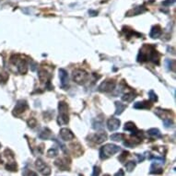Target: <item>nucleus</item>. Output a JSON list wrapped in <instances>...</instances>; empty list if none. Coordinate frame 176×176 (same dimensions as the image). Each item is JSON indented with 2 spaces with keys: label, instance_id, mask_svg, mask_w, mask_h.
Listing matches in <instances>:
<instances>
[{
  "label": "nucleus",
  "instance_id": "nucleus-1",
  "mask_svg": "<svg viewBox=\"0 0 176 176\" xmlns=\"http://www.w3.org/2000/svg\"><path fill=\"white\" fill-rule=\"evenodd\" d=\"M138 62H147L151 61L154 64L159 65V54L157 50L154 49L151 45H144L143 48L140 50L138 56Z\"/></svg>",
  "mask_w": 176,
  "mask_h": 176
},
{
  "label": "nucleus",
  "instance_id": "nucleus-2",
  "mask_svg": "<svg viewBox=\"0 0 176 176\" xmlns=\"http://www.w3.org/2000/svg\"><path fill=\"white\" fill-rule=\"evenodd\" d=\"M120 150V147L116 146L114 144H106L103 147L101 148L100 150V158L104 160L107 159L108 158L112 157V155H114Z\"/></svg>",
  "mask_w": 176,
  "mask_h": 176
},
{
  "label": "nucleus",
  "instance_id": "nucleus-3",
  "mask_svg": "<svg viewBox=\"0 0 176 176\" xmlns=\"http://www.w3.org/2000/svg\"><path fill=\"white\" fill-rule=\"evenodd\" d=\"M58 110H59V115H58L57 122L60 124H66L69 121L68 116V105L65 101H60L58 104Z\"/></svg>",
  "mask_w": 176,
  "mask_h": 176
},
{
  "label": "nucleus",
  "instance_id": "nucleus-4",
  "mask_svg": "<svg viewBox=\"0 0 176 176\" xmlns=\"http://www.w3.org/2000/svg\"><path fill=\"white\" fill-rule=\"evenodd\" d=\"M89 74L82 69H76L73 71V79L75 80L77 84H84L89 79Z\"/></svg>",
  "mask_w": 176,
  "mask_h": 176
},
{
  "label": "nucleus",
  "instance_id": "nucleus-5",
  "mask_svg": "<svg viewBox=\"0 0 176 176\" xmlns=\"http://www.w3.org/2000/svg\"><path fill=\"white\" fill-rule=\"evenodd\" d=\"M70 163H71L70 159L67 157H64V158L56 159V161H54V165H56L58 169H60L61 171H69Z\"/></svg>",
  "mask_w": 176,
  "mask_h": 176
},
{
  "label": "nucleus",
  "instance_id": "nucleus-6",
  "mask_svg": "<svg viewBox=\"0 0 176 176\" xmlns=\"http://www.w3.org/2000/svg\"><path fill=\"white\" fill-rule=\"evenodd\" d=\"M35 165H36L38 171H40L42 175L49 176L51 174V168L42 159H38L36 160V162H35Z\"/></svg>",
  "mask_w": 176,
  "mask_h": 176
},
{
  "label": "nucleus",
  "instance_id": "nucleus-7",
  "mask_svg": "<svg viewBox=\"0 0 176 176\" xmlns=\"http://www.w3.org/2000/svg\"><path fill=\"white\" fill-rule=\"evenodd\" d=\"M10 61L12 62L14 65L17 66L18 67V71L21 74H25L27 72V69H28V65H27V62L25 59H19L16 56V59H14L13 57H11Z\"/></svg>",
  "mask_w": 176,
  "mask_h": 176
},
{
  "label": "nucleus",
  "instance_id": "nucleus-8",
  "mask_svg": "<svg viewBox=\"0 0 176 176\" xmlns=\"http://www.w3.org/2000/svg\"><path fill=\"white\" fill-rule=\"evenodd\" d=\"M27 109H28V103H27L26 101H19L18 103L16 104V106L14 108V111H13V114L19 116V114L24 112Z\"/></svg>",
  "mask_w": 176,
  "mask_h": 176
},
{
  "label": "nucleus",
  "instance_id": "nucleus-9",
  "mask_svg": "<svg viewBox=\"0 0 176 176\" xmlns=\"http://www.w3.org/2000/svg\"><path fill=\"white\" fill-rule=\"evenodd\" d=\"M115 81L113 80H106L103 82L99 86V91L103 92H110L112 91L115 88Z\"/></svg>",
  "mask_w": 176,
  "mask_h": 176
},
{
  "label": "nucleus",
  "instance_id": "nucleus-10",
  "mask_svg": "<svg viewBox=\"0 0 176 176\" xmlns=\"http://www.w3.org/2000/svg\"><path fill=\"white\" fill-rule=\"evenodd\" d=\"M89 139L91 141L94 142L95 144H101L103 143L105 140L107 139V134L106 133H96V134H92L89 136Z\"/></svg>",
  "mask_w": 176,
  "mask_h": 176
},
{
  "label": "nucleus",
  "instance_id": "nucleus-11",
  "mask_svg": "<svg viewBox=\"0 0 176 176\" xmlns=\"http://www.w3.org/2000/svg\"><path fill=\"white\" fill-rule=\"evenodd\" d=\"M124 130L127 131V132H130L133 136H138V138H140V136H141V132L138 131V129L136 128V124L133 122L126 123V124H124Z\"/></svg>",
  "mask_w": 176,
  "mask_h": 176
},
{
  "label": "nucleus",
  "instance_id": "nucleus-12",
  "mask_svg": "<svg viewBox=\"0 0 176 176\" xmlns=\"http://www.w3.org/2000/svg\"><path fill=\"white\" fill-rule=\"evenodd\" d=\"M59 77L61 81V88L66 89L68 88V83H69V77L67 72L63 68L59 69Z\"/></svg>",
  "mask_w": 176,
  "mask_h": 176
},
{
  "label": "nucleus",
  "instance_id": "nucleus-13",
  "mask_svg": "<svg viewBox=\"0 0 176 176\" xmlns=\"http://www.w3.org/2000/svg\"><path fill=\"white\" fill-rule=\"evenodd\" d=\"M60 136L64 141H70L75 138V135L68 128H62L60 130Z\"/></svg>",
  "mask_w": 176,
  "mask_h": 176
},
{
  "label": "nucleus",
  "instance_id": "nucleus-14",
  "mask_svg": "<svg viewBox=\"0 0 176 176\" xmlns=\"http://www.w3.org/2000/svg\"><path fill=\"white\" fill-rule=\"evenodd\" d=\"M121 122L119 119L117 118H111L108 120L107 122V127L109 129V131H115L120 127Z\"/></svg>",
  "mask_w": 176,
  "mask_h": 176
},
{
  "label": "nucleus",
  "instance_id": "nucleus-15",
  "mask_svg": "<svg viewBox=\"0 0 176 176\" xmlns=\"http://www.w3.org/2000/svg\"><path fill=\"white\" fill-rule=\"evenodd\" d=\"M39 138H41L42 140H46V139H49V138H52V131L50 130L49 128L45 127L39 133Z\"/></svg>",
  "mask_w": 176,
  "mask_h": 176
},
{
  "label": "nucleus",
  "instance_id": "nucleus-16",
  "mask_svg": "<svg viewBox=\"0 0 176 176\" xmlns=\"http://www.w3.org/2000/svg\"><path fill=\"white\" fill-rule=\"evenodd\" d=\"M152 106L151 101H138V103H136L134 104V108L135 109H150Z\"/></svg>",
  "mask_w": 176,
  "mask_h": 176
},
{
  "label": "nucleus",
  "instance_id": "nucleus-17",
  "mask_svg": "<svg viewBox=\"0 0 176 176\" xmlns=\"http://www.w3.org/2000/svg\"><path fill=\"white\" fill-rule=\"evenodd\" d=\"M162 173H163L162 168L159 165L158 162H153L151 164L150 169V174H161Z\"/></svg>",
  "mask_w": 176,
  "mask_h": 176
},
{
  "label": "nucleus",
  "instance_id": "nucleus-18",
  "mask_svg": "<svg viewBox=\"0 0 176 176\" xmlns=\"http://www.w3.org/2000/svg\"><path fill=\"white\" fill-rule=\"evenodd\" d=\"M161 28H160L159 26H154L151 28V30L150 32V36L152 38V39H157L159 38L160 35H161Z\"/></svg>",
  "mask_w": 176,
  "mask_h": 176
},
{
  "label": "nucleus",
  "instance_id": "nucleus-19",
  "mask_svg": "<svg viewBox=\"0 0 176 176\" xmlns=\"http://www.w3.org/2000/svg\"><path fill=\"white\" fill-rule=\"evenodd\" d=\"M115 106H116V111H115L116 115H120L124 111V109L126 108V105L122 103L121 101H115Z\"/></svg>",
  "mask_w": 176,
  "mask_h": 176
},
{
  "label": "nucleus",
  "instance_id": "nucleus-20",
  "mask_svg": "<svg viewBox=\"0 0 176 176\" xmlns=\"http://www.w3.org/2000/svg\"><path fill=\"white\" fill-rule=\"evenodd\" d=\"M148 133L150 136H152V138H162L161 133H160L159 130L157 128H151V129H150V130H148Z\"/></svg>",
  "mask_w": 176,
  "mask_h": 176
},
{
  "label": "nucleus",
  "instance_id": "nucleus-21",
  "mask_svg": "<svg viewBox=\"0 0 176 176\" xmlns=\"http://www.w3.org/2000/svg\"><path fill=\"white\" fill-rule=\"evenodd\" d=\"M136 97V93H134V92H129V93H126V94H124V95L122 96V101H126V103H130V101H132Z\"/></svg>",
  "mask_w": 176,
  "mask_h": 176
},
{
  "label": "nucleus",
  "instance_id": "nucleus-22",
  "mask_svg": "<svg viewBox=\"0 0 176 176\" xmlns=\"http://www.w3.org/2000/svg\"><path fill=\"white\" fill-rule=\"evenodd\" d=\"M110 138L112 140V141L119 142V141H122V140L124 138V135L121 134V133H114V134H112L110 136Z\"/></svg>",
  "mask_w": 176,
  "mask_h": 176
},
{
  "label": "nucleus",
  "instance_id": "nucleus-23",
  "mask_svg": "<svg viewBox=\"0 0 176 176\" xmlns=\"http://www.w3.org/2000/svg\"><path fill=\"white\" fill-rule=\"evenodd\" d=\"M92 127L95 129V130H100V129H103V121L99 120V119H95L93 120L92 122Z\"/></svg>",
  "mask_w": 176,
  "mask_h": 176
},
{
  "label": "nucleus",
  "instance_id": "nucleus-24",
  "mask_svg": "<svg viewBox=\"0 0 176 176\" xmlns=\"http://www.w3.org/2000/svg\"><path fill=\"white\" fill-rule=\"evenodd\" d=\"M165 66H166V68H167V70H169V71H171V70L174 69V66H175V62H174V60H170V59H167V60H165Z\"/></svg>",
  "mask_w": 176,
  "mask_h": 176
},
{
  "label": "nucleus",
  "instance_id": "nucleus-25",
  "mask_svg": "<svg viewBox=\"0 0 176 176\" xmlns=\"http://www.w3.org/2000/svg\"><path fill=\"white\" fill-rule=\"evenodd\" d=\"M58 155V150L56 148H50V150L47 151V156L49 158H54L56 156Z\"/></svg>",
  "mask_w": 176,
  "mask_h": 176
},
{
  "label": "nucleus",
  "instance_id": "nucleus-26",
  "mask_svg": "<svg viewBox=\"0 0 176 176\" xmlns=\"http://www.w3.org/2000/svg\"><path fill=\"white\" fill-rule=\"evenodd\" d=\"M135 167H136V162L134 161V160H130V161H128L126 164V169L127 171H129V173L134 170Z\"/></svg>",
  "mask_w": 176,
  "mask_h": 176
},
{
  "label": "nucleus",
  "instance_id": "nucleus-27",
  "mask_svg": "<svg viewBox=\"0 0 176 176\" xmlns=\"http://www.w3.org/2000/svg\"><path fill=\"white\" fill-rule=\"evenodd\" d=\"M129 156V152L128 151H123L122 152V154H121L119 157H118V159H119V161L120 162H122L124 163V161H126V159H127V157Z\"/></svg>",
  "mask_w": 176,
  "mask_h": 176
},
{
  "label": "nucleus",
  "instance_id": "nucleus-28",
  "mask_svg": "<svg viewBox=\"0 0 176 176\" xmlns=\"http://www.w3.org/2000/svg\"><path fill=\"white\" fill-rule=\"evenodd\" d=\"M6 169L11 171H17V164L15 162H10L6 165Z\"/></svg>",
  "mask_w": 176,
  "mask_h": 176
},
{
  "label": "nucleus",
  "instance_id": "nucleus-29",
  "mask_svg": "<svg viewBox=\"0 0 176 176\" xmlns=\"http://www.w3.org/2000/svg\"><path fill=\"white\" fill-rule=\"evenodd\" d=\"M23 176H37V173L32 170H30L28 168H26L23 171Z\"/></svg>",
  "mask_w": 176,
  "mask_h": 176
},
{
  "label": "nucleus",
  "instance_id": "nucleus-30",
  "mask_svg": "<svg viewBox=\"0 0 176 176\" xmlns=\"http://www.w3.org/2000/svg\"><path fill=\"white\" fill-rule=\"evenodd\" d=\"M148 98H150L151 103H154V101H158V97L155 94V92L153 91H150V92H148Z\"/></svg>",
  "mask_w": 176,
  "mask_h": 176
},
{
  "label": "nucleus",
  "instance_id": "nucleus-31",
  "mask_svg": "<svg viewBox=\"0 0 176 176\" xmlns=\"http://www.w3.org/2000/svg\"><path fill=\"white\" fill-rule=\"evenodd\" d=\"M163 124H164V126L166 128H169L173 126V121L171 120V118H165V119H163Z\"/></svg>",
  "mask_w": 176,
  "mask_h": 176
},
{
  "label": "nucleus",
  "instance_id": "nucleus-32",
  "mask_svg": "<svg viewBox=\"0 0 176 176\" xmlns=\"http://www.w3.org/2000/svg\"><path fill=\"white\" fill-rule=\"evenodd\" d=\"M101 173V168L99 166H94L93 167V173L91 176H99Z\"/></svg>",
  "mask_w": 176,
  "mask_h": 176
},
{
  "label": "nucleus",
  "instance_id": "nucleus-33",
  "mask_svg": "<svg viewBox=\"0 0 176 176\" xmlns=\"http://www.w3.org/2000/svg\"><path fill=\"white\" fill-rule=\"evenodd\" d=\"M28 124H29V126H30V127H32V128L35 127V126H36V124H37V121H36V119L30 118V119L28 121Z\"/></svg>",
  "mask_w": 176,
  "mask_h": 176
},
{
  "label": "nucleus",
  "instance_id": "nucleus-34",
  "mask_svg": "<svg viewBox=\"0 0 176 176\" xmlns=\"http://www.w3.org/2000/svg\"><path fill=\"white\" fill-rule=\"evenodd\" d=\"M173 3H174V0H167V1H164V2H162V5L169 7V6H171V4H173Z\"/></svg>",
  "mask_w": 176,
  "mask_h": 176
},
{
  "label": "nucleus",
  "instance_id": "nucleus-35",
  "mask_svg": "<svg viewBox=\"0 0 176 176\" xmlns=\"http://www.w3.org/2000/svg\"><path fill=\"white\" fill-rule=\"evenodd\" d=\"M136 157L138 159V162H143L145 159V155H140V154H136Z\"/></svg>",
  "mask_w": 176,
  "mask_h": 176
},
{
  "label": "nucleus",
  "instance_id": "nucleus-36",
  "mask_svg": "<svg viewBox=\"0 0 176 176\" xmlns=\"http://www.w3.org/2000/svg\"><path fill=\"white\" fill-rule=\"evenodd\" d=\"M114 176H124V171L122 169H120L117 173L114 174Z\"/></svg>",
  "mask_w": 176,
  "mask_h": 176
},
{
  "label": "nucleus",
  "instance_id": "nucleus-37",
  "mask_svg": "<svg viewBox=\"0 0 176 176\" xmlns=\"http://www.w3.org/2000/svg\"><path fill=\"white\" fill-rule=\"evenodd\" d=\"M103 176H110V175H109V174H104Z\"/></svg>",
  "mask_w": 176,
  "mask_h": 176
},
{
  "label": "nucleus",
  "instance_id": "nucleus-38",
  "mask_svg": "<svg viewBox=\"0 0 176 176\" xmlns=\"http://www.w3.org/2000/svg\"><path fill=\"white\" fill-rule=\"evenodd\" d=\"M79 176H83V175H81V174H79Z\"/></svg>",
  "mask_w": 176,
  "mask_h": 176
}]
</instances>
